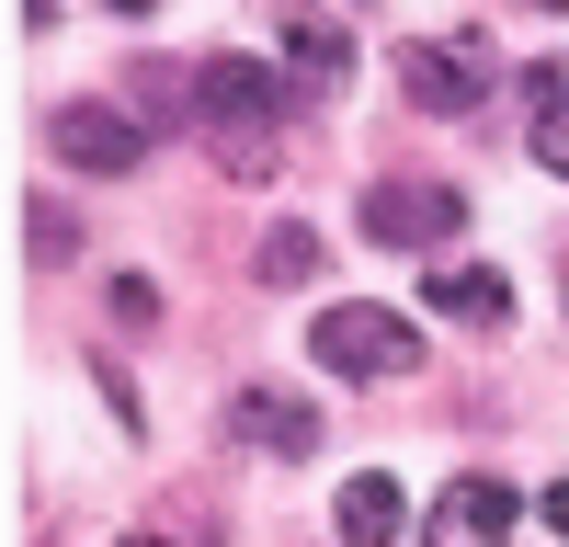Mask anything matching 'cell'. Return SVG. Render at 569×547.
I'll return each instance as SVG.
<instances>
[{
	"label": "cell",
	"mask_w": 569,
	"mask_h": 547,
	"mask_svg": "<svg viewBox=\"0 0 569 547\" xmlns=\"http://www.w3.org/2000/svg\"><path fill=\"white\" fill-rule=\"evenodd\" d=\"M194 115H206L217 149H228V171H273V126L297 115V91H284L262 58H206L194 69Z\"/></svg>",
	"instance_id": "cell-1"
},
{
	"label": "cell",
	"mask_w": 569,
	"mask_h": 547,
	"mask_svg": "<svg viewBox=\"0 0 569 547\" xmlns=\"http://www.w3.org/2000/svg\"><path fill=\"white\" fill-rule=\"evenodd\" d=\"M308 354H319V377H353V388L421 377V331H410L399 308H365V297L319 308V319H308Z\"/></svg>",
	"instance_id": "cell-2"
},
{
	"label": "cell",
	"mask_w": 569,
	"mask_h": 547,
	"mask_svg": "<svg viewBox=\"0 0 569 547\" xmlns=\"http://www.w3.org/2000/svg\"><path fill=\"white\" fill-rule=\"evenodd\" d=\"M399 91L421 115H479V91L501 80V58H490V34H456V46H399Z\"/></svg>",
	"instance_id": "cell-3"
},
{
	"label": "cell",
	"mask_w": 569,
	"mask_h": 547,
	"mask_svg": "<svg viewBox=\"0 0 569 547\" xmlns=\"http://www.w3.org/2000/svg\"><path fill=\"white\" fill-rule=\"evenodd\" d=\"M353 217H365L376 251H445L456 228H467V195H456V182H376Z\"/></svg>",
	"instance_id": "cell-4"
},
{
	"label": "cell",
	"mask_w": 569,
	"mask_h": 547,
	"mask_svg": "<svg viewBox=\"0 0 569 547\" xmlns=\"http://www.w3.org/2000/svg\"><path fill=\"white\" fill-rule=\"evenodd\" d=\"M46 149H58L69 171H137L149 160V126L114 115V103H58L46 115Z\"/></svg>",
	"instance_id": "cell-5"
},
{
	"label": "cell",
	"mask_w": 569,
	"mask_h": 547,
	"mask_svg": "<svg viewBox=\"0 0 569 547\" xmlns=\"http://www.w3.org/2000/svg\"><path fill=\"white\" fill-rule=\"evenodd\" d=\"M512 514H525V490L490 479V468H467V479H445V501H433V547H512Z\"/></svg>",
	"instance_id": "cell-6"
},
{
	"label": "cell",
	"mask_w": 569,
	"mask_h": 547,
	"mask_svg": "<svg viewBox=\"0 0 569 547\" xmlns=\"http://www.w3.org/2000/svg\"><path fill=\"white\" fill-rule=\"evenodd\" d=\"M228 422H240L262 456H284V468H297V456H319V410H308L297 388H240V399H228Z\"/></svg>",
	"instance_id": "cell-7"
},
{
	"label": "cell",
	"mask_w": 569,
	"mask_h": 547,
	"mask_svg": "<svg viewBox=\"0 0 569 547\" xmlns=\"http://www.w3.org/2000/svg\"><path fill=\"white\" fill-rule=\"evenodd\" d=\"M284 69H297L308 91H342L353 80V34L330 23V12H284Z\"/></svg>",
	"instance_id": "cell-8"
},
{
	"label": "cell",
	"mask_w": 569,
	"mask_h": 547,
	"mask_svg": "<svg viewBox=\"0 0 569 547\" xmlns=\"http://www.w3.org/2000/svg\"><path fill=\"white\" fill-rule=\"evenodd\" d=\"M421 297H433V319H467V331H501V319H512V286L490 262H445Z\"/></svg>",
	"instance_id": "cell-9"
},
{
	"label": "cell",
	"mask_w": 569,
	"mask_h": 547,
	"mask_svg": "<svg viewBox=\"0 0 569 547\" xmlns=\"http://www.w3.org/2000/svg\"><path fill=\"white\" fill-rule=\"evenodd\" d=\"M399 525H410L399 479H342V547H388Z\"/></svg>",
	"instance_id": "cell-10"
},
{
	"label": "cell",
	"mask_w": 569,
	"mask_h": 547,
	"mask_svg": "<svg viewBox=\"0 0 569 547\" xmlns=\"http://www.w3.org/2000/svg\"><path fill=\"white\" fill-rule=\"evenodd\" d=\"M319 274V228H262V286H308Z\"/></svg>",
	"instance_id": "cell-11"
},
{
	"label": "cell",
	"mask_w": 569,
	"mask_h": 547,
	"mask_svg": "<svg viewBox=\"0 0 569 547\" xmlns=\"http://www.w3.org/2000/svg\"><path fill=\"white\" fill-rule=\"evenodd\" d=\"M536 160L569 182V103H558V115H536Z\"/></svg>",
	"instance_id": "cell-12"
},
{
	"label": "cell",
	"mask_w": 569,
	"mask_h": 547,
	"mask_svg": "<svg viewBox=\"0 0 569 547\" xmlns=\"http://www.w3.org/2000/svg\"><path fill=\"white\" fill-rule=\"evenodd\" d=\"M536 514H547V536H558V547H569V479H558V490H547V501H536Z\"/></svg>",
	"instance_id": "cell-13"
},
{
	"label": "cell",
	"mask_w": 569,
	"mask_h": 547,
	"mask_svg": "<svg viewBox=\"0 0 569 547\" xmlns=\"http://www.w3.org/2000/svg\"><path fill=\"white\" fill-rule=\"evenodd\" d=\"M23 23H58V0H23Z\"/></svg>",
	"instance_id": "cell-14"
},
{
	"label": "cell",
	"mask_w": 569,
	"mask_h": 547,
	"mask_svg": "<svg viewBox=\"0 0 569 547\" xmlns=\"http://www.w3.org/2000/svg\"><path fill=\"white\" fill-rule=\"evenodd\" d=\"M536 12H569V0H536Z\"/></svg>",
	"instance_id": "cell-15"
}]
</instances>
